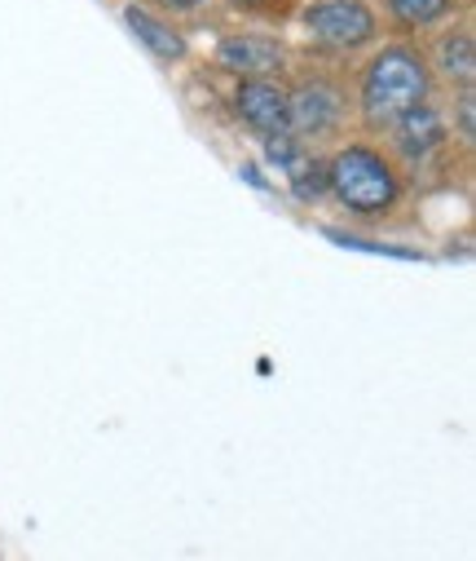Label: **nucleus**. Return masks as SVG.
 Returning a JSON list of instances; mask_svg holds the SVG:
<instances>
[{
	"instance_id": "nucleus-1",
	"label": "nucleus",
	"mask_w": 476,
	"mask_h": 561,
	"mask_svg": "<svg viewBox=\"0 0 476 561\" xmlns=\"http://www.w3.org/2000/svg\"><path fill=\"white\" fill-rule=\"evenodd\" d=\"M432 93V76L419 49L410 45H384L358 84V102H362V119L367 128H393L402 115H410L415 106H423Z\"/></svg>"
},
{
	"instance_id": "nucleus-2",
	"label": "nucleus",
	"mask_w": 476,
	"mask_h": 561,
	"mask_svg": "<svg viewBox=\"0 0 476 561\" xmlns=\"http://www.w3.org/2000/svg\"><path fill=\"white\" fill-rule=\"evenodd\" d=\"M327 191L353 217H388L402 204V178L375 147H345L327 164Z\"/></svg>"
},
{
	"instance_id": "nucleus-3",
	"label": "nucleus",
	"mask_w": 476,
	"mask_h": 561,
	"mask_svg": "<svg viewBox=\"0 0 476 561\" xmlns=\"http://www.w3.org/2000/svg\"><path fill=\"white\" fill-rule=\"evenodd\" d=\"M300 23L313 45L336 49V54H353L380 36V23L362 0H313V5H304Z\"/></svg>"
},
{
	"instance_id": "nucleus-4",
	"label": "nucleus",
	"mask_w": 476,
	"mask_h": 561,
	"mask_svg": "<svg viewBox=\"0 0 476 561\" xmlns=\"http://www.w3.org/2000/svg\"><path fill=\"white\" fill-rule=\"evenodd\" d=\"M345 124V93L313 76V80H300L291 93H287V128L300 133V137H332L340 133Z\"/></svg>"
},
{
	"instance_id": "nucleus-5",
	"label": "nucleus",
	"mask_w": 476,
	"mask_h": 561,
	"mask_svg": "<svg viewBox=\"0 0 476 561\" xmlns=\"http://www.w3.org/2000/svg\"><path fill=\"white\" fill-rule=\"evenodd\" d=\"M234 111H239V119H243L252 133H260V137H282V133H291V128H287V89L274 84V80H243V84L234 89Z\"/></svg>"
},
{
	"instance_id": "nucleus-6",
	"label": "nucleus",
	"mask_w": 476,
	"mask_h": 561,
	"mask_svg": "<svg viewBox=\"0 0 476 561\" xmlns=\"http://www.w3.org/2000/svg\"><path fill=\"white\" fill-rule=\"evenodd\" d=\"M217 62L243 80H269L274 71H282L287 62V49L274 41V36H225L221 49H217Z\"/></svg>"
},
{
	"instance_id": "nucleus-7",
	"label": "nucleus",
	"mask_w": 476,
	"mask_h": 561,
	"mask_svg": "<svg viewBox=\"0 0 476 561\" xmlns=\"http://www.w3.org/2000/svg\"><path fill=\"white\" fill-rule=\"evenodd\" d=\"M393 151L406 160V164H423L432 151H441L445 147V124H441V115H437V106H415L410 115H402L393 128Z\"/></svg>"
},
{
	"instance_id": "nucleus-8",
	"label": "nucleus",
	"mask_w": 476,
	"mask_h": 561,
	"mask_svg": "<svg viewBox=\"0 0 476 561\" xmlns=\"http://www.w3.org/2000/svg\"><path fill=\"white\" fill-rule=\"evenodd\" d=\"M124 23H128V32H132L159 62H182V58H186V36H182L169 19H159V14L141 10V5H128V10H124Z\"/></svg>"
},
{
	"instance_id": "nucleus-9",
	"label": "nucleus",
	"mask_w": 476,
	"mask_h": 561,
	"mask_svg": "<svg viewBox=\"0 0 476 561\" xmlns=\"http://www.w3.org/2000/svg\"><path fill=\"white\" fill-rule=\"evenodd\" d=\"M437 67L450 84L458 89H472V76H476V45H472V32H450L441 36L437 45Z\"/></svg>"
},
{
	"instance_id": "nucleus-10",
	"label": "nucleus",
	"mask_w": 476,
	"mask_h": 561,
	"mask_svg": "<svg viewBox=\"0 0 476 561\" xmlns=\"http://www.w3.org/2000/svg\"><path fill=\"white\" fill-rule=\"evenodd\" d=\"M287 186L300 204H313L317 195H327V164L323 160H313L309 151L287 169Z\"/></svg>"
},
{
	"instance_id": "nucleus-11",
	"label": "nucleus",
	"mask_w": 476,
	"mask_h": 561,
	"mask_svg": "<svg viewBox=\"0 0 476 561\" xmlns=\"http://www.w3.org/2000/svg\"><path fill=\"white\" fill-rule=\"evenodd\" d=\"M388 14L402 27H437L454 14V0H388Z\"/></svg>"
},
{
	"instance_id": "nucleus-12",
	"label": "nucleus",
	"mask_w": 476,
	"mask_h": 561,
	"mask_svg": "<svg viewBox=\"0 0 476 561\" xmlns=\"http://www.w3.org/2000/svg\"><path fill=\"white\" fill-rule=\"evenodd\" d=\"M327 239H336L340 248H358V252H384V256H397V261H423V256H419V252H410V248H388V243L358 239V234H345V230H327Z\"/></svg>"
},
{
	"instance_id": "nucleus-13",
	"label": "nucleus",
	"mask_w": 476,
	"mask_h": 561,
	"mask_svg": "<svg viewBox=\"0 0 476 561\" xmlns=\"http://www.w3.org/2000/svg\"><path fill=\"white\" fill-rule=\"evenodd\" d=\"M458 137L472 147V137H476V98H472V89H463L458 93Z\"/></svg>"
},
{
	"instance_id": "nucleus-14",
	"label": "nucleus",
	"mask_w": 476,
	"mask_h": 561,
	"mask_svg": "<svg viewBox=\"0 0 476 561\" xmlns=\"http://www.w3.org/2000/svg\"><path fill=\"white\" fill-rule=\"evenodd\" d=\"M150 5L169 10V14H195V10H204V5H208V0H150Z\"/></svg>"
},
{
	"instance_id": "nucleus-15",
	"label": "nucleus",
	"mask_w": 476,
	"mask_h": 561,
	"mask_svg": "<svg viewBox=\"0 0 476 561\" xmlns=\"http://www.w3.org/2000/svg\"><path fill=\"white\" fill-rule=\"evenodd\" d=\"M234 10H247V14H274L278 5H287V0H230Z\"/></svg>"
},
{
	"instance_id": "nucleus-16",
	"label": "nucleus",
	"mask_w": 476,
	"mask_h": 561,
	"mask_svg": "<svg viewBox=\"0 0 476 561\" xmlns=\"http://www.w3.org/2000/svg\"><path fill=\"white\" fill-rule=\"evenodd\" d=\"M239 173H243V178H247V182H252V186H256V191H269V182H265V178H260V169H256V164H243V169H239Z\"/></svg>"
}]
</instances>
